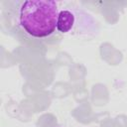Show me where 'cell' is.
<instances>
[{
  "label": "cell",
  "mask_w": 127,
  "mask_h": 127,
  "mask_svg": "<svg viewBox=\"0 0 127 127\" xmlns=\"http://www.w3.org/2000/svg\"><path fill=\"white\" fill-rule=\"evenodd\" d=\"M60 13L54 0H26L17 7V24L29 37L47 39L55 34Z\"/></svg>",
  "instance_id": "cell-1"
},
{
  "label": "cell",
  "mask_w": 127,
  "mask_h": 127,
  "mask_svg": "<svg viewBox=\"0 0 127 127\" xmlns=\"http://www.w3.org/2000/svg\"><path fill=\"white\" fill-rule=\"evenodd\" d=\"M57 31L64 36L93 37L98 32L94 18L78 7H64L60 10Z\"/></svg>",
  "instance_id": "cell-2"
}]
</instances>
